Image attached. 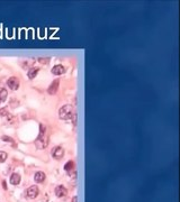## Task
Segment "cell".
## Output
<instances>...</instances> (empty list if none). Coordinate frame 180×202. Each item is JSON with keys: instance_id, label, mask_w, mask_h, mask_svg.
Returning <instances> with one entry per match:
<instances>
[{"instance_id": "6da1fadb", "label": "cell", "mask_w": 180, "mask_h": 202, "mask_svg": "<svg viewBox=\"0 0 180 202\" xmlns=\"http://www.w3.org/2000/svg\"><path fill=\"white\" fill-rule=\"evenodd\" d=\"M39 135L37 137V139L35 140V146L38 148V149H44L45 147H47L49 145V136L46 134V127L44 125H41L39 126Z\"/></svg>"}, {"instance_id": "7a4b0ae2", "label": "cell", "mask_w": 180, "mask_h": 202, "mask_svg": "<svg viewBox=\"0 0 180 202\" xmlns=\"http://www.w3.org/2000/svg\"><path fill=\"white\" fill-rule=\"evenodd\" d=\"M73 113H74L73 107L70 106V105H65V106L60 108V110H59V117L62 120H69V119H71Z\"/></svg>"}, {"instance_id": "3957f363", "label": "cell", "mask_w": 180, "mask_h": 202, "mask_svg": "<svg viewBox=\"0 0 180 202\" xmlns=\"http://www.w3.org/2000/svg\"><path fill=\"white\" fill-rule=\"evenodd\" d=\"M38 193H39V189L36 185H32V186H29L27 190H26V196L29 199H35L36 196H38Z\"/></svg>"}, {"instance_id": "277c9868", "label": "cell", "mask_w": 180, "mask_h": 202, "mask_svg": "<svg viewBox=\"0 0 180 202\" xmlns=\"http://www.w3.org/2000/svg\"><path fill=\"white\" fill-rule=\"evenodd\" d=\"M52 156L55 159H61L62 157L64 156V149L61 146H56L52 149Z\"/></svg>"}, {"instance_id": "5b68a950", "label": "cell", "mask_w": 180, "mask_h": 202, "mask_svg": "<svg viewBox=\"0 0 180 202\" xmlns=\"http://www.w3.org/2000/svg\"><path fill=\"white\" fill-rule=\"evenodd\" d=\"M19 80L16 78V76H11V78L8 79V81H7V85L9 87V89L11 90H17L19 88Z\"/></svg>"}, {"instance_id": "8992f818", "label": "cell", "mask_w": 180, "mask_h": 202, "mask_svg": "<svg viewBox=\"0 0 180 202\" xmlns=\"http://www.w3.org/2000/svg\"><path fill=\"white\" fill-rule=\"evenodd\" d=\"M59 84H60V80H59V79L54 80V81L51 83L50 87H49L47 92H49L50 95H55L56 92H57V89H59Z\"/></svg>"}, {"instance_id": "52a82bcc", "label": "cell", "mask_w": 180, "mask_h": 202, "mask_svg": "<svg viewBox=\"0 0 180 202\" xmlns=\"http://www.w3.org/2000/svg\"><path fill=\"white\" fill-rule=\"evenodd\" d=\"M55 196L57 198H64L68 196V190L63 185H59L55 188Z\"/></svg>"}, {"instance_id": "ba28073f", "label": "cell", "mask_w": 180, "mask_h": 202, "mask_svg": "<svg viewBox=\"0 0 180 202\" xmlns=\"http://www.w3.org/2000/svg\"><path fill=\"white\" fill-rule=\"evenodd\" d=\"M51 72L53 73L54 75H61V74H63V73L65 72V67L63 66V65H61V64H57L54 67H52Z\"/></svg>"}, {"instance_id": "9c48e42d", "label": "cell", "mask_w": 180, "mask_h": 202, "mask_svg": "<svg viewBox=\"0 0 180 202\" xmlns=\"http://www.w3.org/2000/svg\"><path fill=\"white\" fill-rule=\"evenodd\" d=\"M20 180H22V177H20V175L18 173H12L10 176V183L12 185H18L19 183H20Z\"/></svg>"}, {"instance_id": "30bf717a", "label": "cell", "mask_w": 180, "mask_h": 202, "mask_svg": "<svg viewBox=\"0 0 180 202\" xmlns=\"http://www.w3.org/2000/svg\"><path fill=\"white\" fill-rule=\"evenodd\" d=\"M34 180H35V182L36 183H42V182H44L45 180V173L44 172H36L35 175H34Z\"/></svg>"}, {"instance_id": "8fae6325", "label": "cell", "mask_w": 180, "mask_h": 202, "mask_svg": "<svg viewBox=\"0 0 180 202\" xmlns=\"http://www.w3.org/2000/svg\"><path fill=\"white\" fill-rule=\"evenodd\" d=\"M39 72V69L38 67H33V69H29L28 70V78L30 79V80H33Z\"/></svg>"}, {"instance_id": "7c38bea8", "label": "cell", "mask_w": 180, "mask_h": 202, "mask_svg": "<svg viewBox=\"0 0 180 202\" xmlns=\"http://www.w3.org/2000/svg\"><path fill=\"white\" fill-rule=\"evenodd\" d=\"M7 97H8L7 90L4 89V88H0V100H1V102L5 101L6 99H7Z\"/></svg>"}, {"instance_id": "4fadbf2b", "label": "cell", "mask_w": 180, "mask_h": 202, "mask_svg": "<svg viewBox=\"0 0 180 202\" xmlns=\"http://www.w3.org/2000/svg\"><path fill=\"white\" fill-rule=\"evenodd\" d=\"M73 167H74V163H73L72 161H69V162L65 164V166H64V170L69 172V171H72Z\"/></svg>"}, {"instance_id": "5bb4252c", "label": "cell", "mask_w": 180, "mask_h": 202, "mask_svg": "<svg viewBox=\"0 0 180 202\" xmlns=\"http://www.w3.org/2000/svg\"><path fill=\"white\" fill-rule=\"evenodd\" d=\"M7 158H8V154H7L6 152L0 151V163L6 162V159H7Z\"/></svg>"}, {"instance_id": "9a60e30c", "label": "cell", "mask_w": 180, "mask_h": 202, "mask_svg": "<svg viewBox=\"0 0 180 202\" xmlns=\"http://www.w3.org/2000/svg\"><path fill=\"white\" fill-rule=\"evenodd\" d=\"M8 115H9V112L7 111L6 108H1L0 109V116H8Z\"/></svg>"}, {"instance_id": "2e32d148", "label": "cell", "mask_w": 180, "mask_h": 202, "mask_svg": "<svg viewBox=\"0 0 180 202\" xmlns=\"http://www.w3.org/2000/svg\"><path fill=\"white\" fill-rule=\"evenodd\" d=\"M2 140L4 141H8V143H14V139L9 137V136H2Z\"/></svg>"}, {"instance_id": "e0dca14e", "label": "cell", "mask_w": 180, "mask_h": 202, "mask_svg": "<svg viewBox=\"0 0 180 202\" xmlns=\"http://www.w3.org/2000/svg\"><path fill=\"white\" fill-rule=\"evenodd\" d=\"M71 119H72L73 123L75 125V123H77V113H75V112H74V113L72 115V117H71Z\"/></svg>"}, {"instance_id": "ac0fdd59", "label": "cell", "mask_w": 180, "mask_h": 202, "mask_svg": "<svg viewBox=\"0 0 180 202\" xmlns=\"http://www.w3.org/2000/svg\"><path fill=\"white\" fill-rule=\"evenodd\" d=\"M38 61L41 62V63H43V64H44V63H49L50 60H49V58H47V60H44V58H38Z\"/></svg>"}, {"instance_id": "d6986e66", "label": "cell", "mask_w": 180, "mask_h": 202, "mask_svg": "<svg viewBox=\"0 0 180 202\" xmlns=\"http://www.w3.org/2000/svg\"><path fill=\"white\" fill-rule=\"evenodd\" d=\"M2 188L5 190H7V183H6V181H2Z\"/></svg>"}, {"instance_id": "ffe728a7", "label": "cell", "mask_w": 180, "mask_h": 202, "mask_svg": "<svg viewBox=\"0 0 180 202\" xmlns=\"http://www.w3.org/2000/svg\"><path fill=\"white\" fill-rule=\"evenodd\" d=\"M72 202H78V198H77V196H73V198H72Z\"/></svg>"}, {"instance_id": "44dd1931", "label": "cell", "mask_w": 180, "mask_h": 202, "mask_svg": "<svg viewBox=\"0 0 180 202\" xmlns=\"http://www.w3.org/2000/svg\"><path fill=\"white\" fill-rule=\"evenodd\" d=\"M0 103H1V100H0Z\"/></svg>"}]
</instances>
